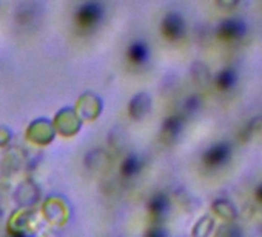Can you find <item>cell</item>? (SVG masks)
<instances>
[{
    "label": "cell",
    "instance_id": "obj_1",
    "mask_svg": "<svg viewBox=\"0 0 262 237\" xmlns=\"http://www.w3.org/2000/svg\"><path fill=\"white\" fill-rule=\"evenodd\" d=\"M43 217L37 208H17L8 219V234L19 237H33L40 231Z\"/></svg>",
    "mask_w": 262,
    "mask_h": 237
},
{
    "label": "cell",
    "instance_id": "obj_2",
    "mask_svg": "<svg viewBox=\"0 0 262 237\" xmlns=\"http://www.w3.org/2000/svg\"><path fill=\"white\" fill-rule=\"evenodd\" d=\"M40 214L43 220L50 222L51 225H67L71 217V206L67 202V199L60 196H50L43 200Z\"/></svg>",
    "mask_w": 262,
    "mask_h": 237
},
{
    "label": "cell",
    "instance_id": "obj_3",
    "mask_svg": "<svg viewBox=\"0 0 262 237\" xmlns=\"http://www.w3.org/2000/svg\"><path fill=\"white\" fill-rule=\"evenodd\" d=\"M25 136L31 144H34L37 147L50 145L56 139V130H54L53 121L47 117L34 118V121L28 125Z\"/></svg>",
    "mask_w": 262,
    "mask_h": 237
},
{
    "label": "cell",
    "instance_id": "obj_4",
    "mask_svg": "<svg viewBox=\"0 0 262 237\" xmlns=\"http://www.w3.org/2000/svg\"><path fill=\"white\" fill-rule=\"evenodd\" d=\"M82 121L74 111L73 106H65L59 109L53 118V125L56 130V134H62L63 137H73L76 136L82 128Z\"/></svg>",
    "mask_w": 262,
    "mask_h": 237
},
{
    "label": "cell",
    "instance_id": "obj_5",
    "mask_svg": "<svg viewBox=\"0 0 262 237\" xmlns=\"http://www.w3.org/2000/svg\"><path fill=\"white\" fill-rule=\"evenodd\" d=\"M13 200L17 208H36L42 200V191L33 179L22 180L13 191Z\"/></svg>",
    "mask_w": 262,
    "mask_h": 237
},
{
    "label": "cell",
    "instance_id": "obj_6",
    "mask_svg": "<svg viewBox=\"0 0 262 237\" xmlns=\"http://www.w3.org/2000/svg\"><path fill=\"white\" fill-rule=\"evenodd\" d=\"M73 108L77 112V115L80 117L82 122L83 121L93 122L102 114L103 102H102V99L96 92L85 91L83 94H80V97L77 99V102H76V105Z\"/></svg>",
    "mask_w": 262,
    "mask_h": 237
},
{
    "label": "cell",
    "instance_id": "obj_7",
    "mask_svg": "<svg viewBox=\"0 0 262 237\" xmlns=\"http://www.w3.org/2000/svg\"><path fill=\"white\" fill-rule=\"evenodd\" d=\"M216 34L222 42L227 43L239 42L245 36V23L239 19H227L219 25Z\"/></svg>",
    "mask_w": 262,
    "mask_h": 237
},
{
    "label": "cell",
    "instance_id": "obj_8",
    "mask_svg": "<svg viewBox=\"0 0 262 237\" xmlns=\"http://www.w3.org/2000/svg\"><path fill=\"white\" fill-rule=\"evenodd\" d=\"M231 148L227 144H216L210 147L204 154V165L208 168H221L230 160Z\"/></svg>",
    "mask_w": 262,
    "mask_h": 237
},
{
    "label": "cell",
    "instance_id": "obj_9",
    "mask_svg": "<svg viewBox=\"0 0 262 237\" xmlns=\"http://www.w3.org/2000/svg\"><path fill=\"white\" fill-rule=\"evenodd\" d=\"M27 162H28V156L27 153L20 148V147H14V148H10L5 156H4V160H2V170L5 173H17L20 171L24 167H27Z\"/></svg>",
    "mask_w": 262,
    "mask_h": 237
},
{
    "label": "cell",
    "instance_id": "obj_10",
    "mask_svg": "<svg viewBox=\"0 0 262 237\" xmlns=\"http://www.w3.org/2000/svg\"><path fill=\"white\" fill-rule=\"evenodd\" d=\"M151 111V96L148 92H138L128 103V114L135 121H141Z\"/></svg>",
    "mask_w": 262,
    "mask_h": 237
},
{
    "label": "cell",
    "instance_id": "obj_11",
    "mask_svg": "<svg viewBox=\"0 0 262 237\" xmlns=\"http://www.w3.org/2000/svg\"><path fill=\"white\" fill-rule=\"evenodd\" d=\"M162 33L170 40L181 39L184 36V33H185V22H184V19L179 14H176V13L167 14L164 22H162Z\"/></svg>",
    "mask_w": 262,
    "mask_h": 237
},
{
    "label": "cell",
    "instance_id": "obj_12",
    "mask_svg": "<svg viewBox=\"0 0 262 237\" xmlns=\"http://www.w3.org/2000/svg\"><path fill=\"white\" fill-rule=\"evenodd\" d=\"M211 209H213V214H214L213 217L221 219L224 223H231L237 217V209H236L234 203L231 200L225 199V197L214 200L213 205H211Z\"/></svg>",
    "mask_w": 262,
    "mask_h": 237
},
{
    "label": "cell",
    "instance_id": "obj_13",
    "mask_svg": "<svg viewBox=\"0 0 262 237\" xmlns=\"http://www.w3.org/2000/svg\"><path fill=\"white\" fill-rule=\"evenodd\" d=\"M216 229V219L211 214L202 216L191 228V237H210Z\"/></svg>",
    "mask_w": 262,
    "mask_h": 237
},
{
    "label": "cell",
    "instance_id": "obj_14",
    "mask_svg": "<svg viewBox=\"0 0 262 237\" xmlns=\"http://www.w3.org/2000/svg\"><path fill=\"white\" fill-rule=\"evenodd\" d=\"M108 163H110V156L106 154L105 150L96 148L85 156V165L93 171H99V170L102 171L108 167Z\"/></svg>",
    "mask_w": 262,
    "mask_h": 237
},
{
    "label": "cell",
    "instance_id": "obj_15",
    "mask_svg": "<svg viewBox=\"0 0 262 237\" xmlns=\"http://www.w3.org/2000/svg\"><path fill=\"white\" fill-rule=\"evenodd\" d=\"M241 140L242 142H251L262 137V117H254L242 128L241 131Z\"/></svg>",
    "mask_w": 262,
    "mask_h": 237
},
{
    "label": "cell",
    "instance_id": "obj_16",
    "mask_svg": "<svg viewBox=\"0 0 262 237\" xmlns=\"http://www.w3.org/2000/svg\"><path fill=\"white\" fill-rule=\"evenodd\" d=\"M100 14L102 13H100V7L99 5H96V4H85L80 8V11H79L77 19H79V22L82 25H93L94 22L99 20Z\"/></svg>",
    "mask_w": 262,
    "mask_h": 237
},
{
    "label": "cell",
    "instance_id": "obj_17",
    "mask_svg": "<svg viewBox=\"0 0 262 237\" xmlns=\"http://www.w3.org/2000/svg\"><path fill=\"white\" fill-rule=\"evenodd\" d=\"M148 206H150V212H151V216H153L155 219H164L165 214L168 212L170 202H168L167 196L158 194V196H155V197L150 200Z\"/></svg>",
    "mask_w": 262,
    "mask_h": 237
},
{
    "label": "cell",
    "instance_id": "obj_18",
    "mask_svg": "<svg viewBox=\"0 0 262 237\" xmlns=\"http://www.w3.org/2000/svg\"><path fill=\"white\" fill-rule=\"evenodd\" d=\"M214 83H216V88L221 89V91H228L233 88V85L236 83V73L231 69V68H225L222 69L216 79H214Z\"/></svg>",
    "mask_w": 262,
    "mask_h": 237
},
{
    "label": "cell",
    "instance_id": "obj_19",
    "mask_svg": "<svg viewBox=\"0 0 262 237\" xmlns=\"http://www.w3.org/2000/svg\"><path fill=\"white\" fill-rule=\"evenodd\" d=\"M181 130H182V118L179 115H171L164 124V137L174 139L179 136Z\"/></svg>",
    "mask_w": 262,
    "mask_h": 237
},
{
    "label": "cell",
    "instance_id": "obj_20",
    "mask_svg": "<svg viewBox=\"0 0 262 237\" xmlns=\"http://www.w3.org/2000/svg\"><path fill=\"white\" fill-rule=\"evenodd\" d=\"M214 237H242V231L237 225L231 223H222L214 229Z\"/></svg>",
    "mask_w": 262,
    "mask_h": 237
},
{
    "label": "cell",
    "instance_id": "obj_21",
    "mask_svg": "<svg viewBox=\"0 0 262 237\" xmlns=\"http://www.w3.org/2000/svg\"><path fill=\"white\" fill-rule=\"evenodd\" d=\"M129 56H131V59H133L136 63H141L142 60H145L147 59V56H148V51H147V48L142 45V43H135L133 46L129 48Z\"/></svg>",
    "mask_w": 262,
    "mask_h": 237
},
{
    "label": "cell",
    "instance_id": "obj_22",
    "mask_svg": "<svg viewBox=\"0 0 262 237\" xmlns=\"http://www.w3.org/2000/svg\"><path fill=\"white\" fill-rule=\"evenodd\" d=\"M138 171H139V159L136 156H129L122 165V173L125 176H131V174H136Z\"/></svg>",
    "mask_w": 262,
    "mask_h": 237
},
{
    "label": "cell",
    "instance_id": "obj_23",
    "mask_svg": "<svg viewBox=\"0 0 262 237\" xmlns=\"http://www.w3.org/2000/svg\"><path fill=\"white\" fill-rule=\"evenodd\" d=\"M13 139V133L8 127L5 125H0V148H4L7 147Z\"/></svg>",
    "mask_w": 262,
    "mask_h": 237
},
{
    "label": "cell",
    "instance_id": "obj_24",
    "mask_svg": "<svg viewBox=\"0 0 262 237\" xmlns=\"http://www.w3.org/2000/svg\"><path fill=\"white\" fill-rule=\"evenodd\" d=\"M147 237H167V232L161 226H153L147 231Z\"/></svg>",
    "mask_w": 262,
    "mask_h": 237
},
{
    "label": "cell",
    "instance_id": "obj_25",
    "mask_svg": "<svg viewBox=\"0 0 262 237\" xmlns=\"http://www.w3.org/2000/svg\"><path fill=\"white\" fill-rule=\"evenodd\" d=\"M254 199L262 205V183H259V186L254 189Z\"/></svg>",
    "mask_w": 262,
    "mask_h": 237
},
{
    "label": "cell",
    "instance_id": "obj_26",
    "mask_svg": "<svg viewBox=\"0 0 262 237\" xmlns=\"http://www.w3.org/2000/svg\"><path fill=\"white\" fill-rule=\"evenodd\" d=\"M37 237H57L54 231H43L42 234H39Z\"/></svg>",
    "mask_w": 262,
    "mask_h": 237
}]
</instances>
